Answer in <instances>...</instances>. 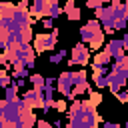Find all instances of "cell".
<instances>
[{
	"label": "cell",
	"instance_id": "obj_2",
	"mask_svg": "<svg viewBox=\"0 0 128 128\" xmlns=\"http://www.w3.org/2000/svg\"><path fill=\"white\" fill-rule=\"evenodd\" d=\"M34 22H36V20L30 16L28 8L16 6V10H14L12 18H10V32H18V30H22V28H26V26H32Z\"/></svg>",
	"mask_w": 128,
	"mask_h": 128
},
{
	"label": "cell",
	"instance_id": "obj_5",
	"mask_svg": "<svg viewBox=\"0 0 128 128\" xmlns=\"http://www.w3.org/2000/svg\"><path fill=\"white\" fill-rule=\"evenodd\" d=\"M22 100L34 110V108H42V102H44V94H42V90H36V88H32V90H26L24 94H22Z\"/></svg>",
	"mask_w": 128,
	"mask_h": 128
},
{
	"label": "cell",
	"instance_id": "obj_30",
	"mask_svg": "<svg viewBox=\"0 0 128 128\" xmlns=\"http://www.w3.org/2000/svg\"><path fill=\"white\" fill-rule=\"evenodd\" d=\"M74 6H76V4H74V0H66V4H64V8H62V12L66 14V12H68V10H72Z\"/></svg>",
	"mask_w": 128,
	"mask_h": 128
},
{
	"label": "cell",
	"instance_id": "obj_25",
	"mask_svg": "<svg viewBox=\"0 0 128 128\" xmlns=\"http://www.w3.org/2000/svg\"><path fill=\"white\" fill-rule=\"evenodd\" d=\"M40 22H42V28H44V30H52V28H54V20H52V18H48V16H46V18H42Z\"/></svg>",
	"mask_w": 128,
	"mask_h": 128
},
{
	"label": "cell",
	"instance_id": "obj_10",
	"mask_svg": "<svg viewBox=\"0 0 128 128\" xmlns=\"http://www.w3.org/2000/svg\"><path fill=\"white\" fill-rule=\"evenodd\" d=\"M8 34H10V18H0V50L6 48Z\"/></svg>",
	"mask_w": 128,
	"mask_h": 128
},
{
	"label": "cell",
	"instance_id": "obj_35",
	"mask_svg": "<svg viewBox=\"0 0 128 128\" xmlns=\"http://www.w3.org/2000/svg\"><path fill=\"white\" fill-rule=\"evenodd\" d=\"M0 72H4V68H2V66H0Z\"/></svg>",
	"mask_w": 128,
	"mask_h": 128
},
{
	"label": "cell",
	"instance_id": "obj_8",
	"mask_svg": "<svg viewBox=\"0 0 128 128\" xmlns=\"http://www.w3.org/2000/svg\"><path fill=\"white\" fill-rule=\"evenodd\" d=\"M28 12L30 16H36V18H46V8H48V0H32L28 4Z\"/></svg>",
	"mask_w": 128,
	"mask_h": 128
},
{
	"label": "cell",
	"instance_id": "obj_31",
	"mask_svg": "<svg viewBox=\"0 0 128 128\" xmlns=\"http://www.w3.org/2000/svg\"><path fill=\"white\" fill-rule=\"evenodd\" d=\"M100 124H102V128H120L118 122H104V120H102Z\"/></svg>",
	"mask_w": 128,
	"mask_h": 128
},
{
	"label": "cell",
	"instance_id": "obj_29",
	"mask_svg": "<svg viewBox=\"0 0 128 128\" xmlns=\"http://www.w3.org/2000/svg\"><path fill=\"white\" fill-rule=\"evenodd\" d=\"M34 128H52V124L46 122V120H36V126Z\"/></svg>",
	"mask_w": 128,
	"mask_h": 128
},
{
	"label": "cell",
	"instance_id": "obj_20",
	"mask_svg": "<svg viewBox=\"0 0 128 128\" xmlns=\"http://www.w3.org/2000/svg\"><path fill=\"white\" fill-rule=\"evenodd\" d=\"M92 80H94V84H96V88H106L108 86V78L106 76H102V74H92Z\"/></svg>",
	"mask_w": 128,
	"mask_h": 128
},
{
	"label": "cell",
	"instance_id": "obj_12",
	"mask_svg": "<svg viewBox=\"0 0 128 128\" xmlns=\"http://www.w3.org/2000/svg\"><path fill=\"white\" fill-rule=\"evenodd\" d=\"M86 46H88V48H92V50L102 48V46H104V32H102V30H96V32H94V36L90 38V42H88Z\"/></svg>",
	"mask_w": 128,
	"mask_h": 128
},
{
	"label": "cell",
	"instance_id": "obj_28",
	"mask_svg": "<svg viewBox=\"0 0 128 128\" xmlns=\"http://www.w3.org/2000/svg\"><path fill=\"white\" fill-rule=\"evenodd\" d=\"M12 82H14V84L18 86V90H20V88H24V86H26V82H28V80H26V78H12Z\"/></svg>",
	"mask_w": 128,
	"mask_h": 128
},
{
	"label": "cell",
	"instance_id": "obj_9",
	"mask_svg": "<svg viewBox=\"0 0 128 128\" xmlns=\"http://www.w3.org/2000/svg\"><path fill=\"white\" fill-rule=\"evenodd\" d=\"M110 62H112V58H110V54L108 52H96L94 54V58H92V70L94 68H102V66H110Z\"/></svg>",
	"mask_w": 128,
	"mask_h": 128
},
{
	"label": "cell",
	"instance_id": "obj_14",
	"mask_svg": "<svg viewBox=\"0 0 128 128\" xmlns=\"http://www.w3.org/2000/svg\"><path fill=\"white\" fill-rule=\"evenodd\" d=\"M60 14H62V6H60V4H56V2H48L46 16H48V18H52V20H56Z\"/></svg>",
	"mask_w": 128,
	"mask_h": 128
},
{
	"label": "cell",
	"instance_id": "obj_24",
	"mask_svg": "<svg viewBox=\"0 0 128 128\" xmlns=\"http://www.w3.org/2000/svg\"><path fill=\"white\" fill-rule=\"evenodd\" d=\"M0 66H2L4 70H10V58H8L4 52H0Z\"/></svg>",
	"mask_w": 128,
	"mask_h": 128
},
{
	"label": "cell",
	"instance_id": "obj_4",
	"mask_svg": "<svg viewBox=\"0 0 128 128\" xmlns=\"http://www.w3.org/2000/svg\"><path fill=\"white\" fill-rule=\"evenodd\" d=\"M54 88H56V92H60L66 100H70V92H72V70L62 72V74L56 78Z\"/></svg>",
	"mask_w": 128,
	"mask_h": 128
},
{
	"label": "cell",
	"instance_id": "obj_27",
	"mask_svg": "<svg viewBox=\"0 0 128 128\" xmlns=\"http://www.w3.org/2000/svg\"><path fill=\"white\" fill-rule=\"evenodd\" d=\"M86 6H88L90 10H96V8L104 6V4H102V0H86Z\"/></svg>",
	"mask_w": 128,
	"mask_h": 128
},
{
	"label": "cell",
	"instance_id": "obj_21",
	"mask_svg": "<svg viewBox=\"0 0 128 128\" xmlns=\"http://www.w3.org/2000/svg\"><path fill=\"white\" fill-rule=\"evenodd\" d=\"M66 18H68V20H72V22H74V20H80V18H82V10L74 6L72 10H68V12H66Z\"/></svg>",
	"mask_w": 128,
	"mask_h": 128
},
{
	"label": "cell",
	"instance_id": "obj_7",
	"mask_svg": "<svg viewBox=\"0 0 128 128\" xmlns=\"http://www.w3.org/2000/svg\"><path fill=\"white\" fill-rule=\"evenodd\" d=\"M18 116H20V122H22V128H34L36 126V112H32L30 106H24L22 110H18Z\"/></svg>",
	"mask_w": 128,
	"mask_h": 128
},
{
	"label": "cell",
	"instance_id": "obj_11",
	"mask_svg": "<svg viewBox=\"0 0 128 128\" xmlns=\"http://www.w3.org/2000/svg\"><path fill=\"white\" fill-rule=\"evenodd\" d=\"M16 10V4L10 0H0V18H12Z\"/></svg>",
	"mask_w": 128,
	"mask_h": 128
},
{
	"label": "cell",
	"instance_id": "obj_15",
	"mask_svg": "<svg viewBox=\"0 0 128 128\" xmlns=\"http://www.w3.org/2000/svg\"><path fill=\"white\" fill-rule=\"evenodd\" d=\"M30 84H32V88H36V90H42V86H44V76L42 74H28V78H26Z\"/></svg>",
	"mask_w": 128,
	"mask_h": 128
},
{
	"label": "cell",
	"instance_id": "obj_32",
	"mask_svg": "<svg viewBox=\"0 0 128 128\" xmlns=\"http://www.w3.org/2000/svg\"><path fill=\"white\" fill-rule=\"evenodd\" d=\"M52 128H62V120H54V124H52Z\"/></svg>",
	"mask_w": 128,
	"mask_h": 128
},
{
	"label": "cell",
	"instance_id": "obj_34",
	"mask_svg": "<svg viewBox=\"0 0 128 128\" xmlns=\"http://www.w3.org/2000/svg\"><path fill=\"white\" fill-rule=\"evenodd\" d=\"M0 98H2V88H0Z\"/></svg>",
	"mask_w": 128,
	"mask_h": 128
},
{
	"label": "cell",
	"instance_id": "obj_19",
	"mask_svg": "<svg viewBox=\"0 0 128 128\" xmlns=\"http://www.w3.org/2000/svg\"><path fill=\"white\" fill-rule=\"evenodd\" d=\"M20 38H22V44H30L32 38H34V34H32V26L22 28V30H20Z\"/></svg>",
	"mask_w": 128,
	"mask_h": 128
},
{
	"label": "cell",
	"instance_id": "obj_1",
	"mask_svg": "<svg viewBox=\"0 0 128 128\" xmlns=\"http://www.w3.org/2000/svg\"><path fill=\"white\" fill-rule=\"evenodd\" d=\"M58 28H52V30H48V32H42V34H36L34 36V44H32V48H34V52L36 54H40V52H52L54 48H56V42H58Z\"/></svg>",
	"mask_w": 128,
	"mask_h": 128
},
{
	"label": "cell",
	"instance_id": "obj_3",
	"mask_svg": "<svg viewBox=\"0 0 128 128\" xmlns=\"http://www.w3.org/2000/svg\"><path fill=\"white\" fill-rule=\"evenodd\" d=\"M88 62H90V48H88L84 42H78V44L72 48V54H70V58H68V66L80 64V68H84Z\"/></svg>",
	"mask_w": 128,
	"mask_h": 128
},
{
	"label": "cell",
	"instance_id": "obj_17",
	"mask_svg": "<svg viewBox=\"0 0 128 128\" xmlns=\"http://www.w3.org/2000/svg\"><path fill=\"white\" fill-rule=\"evenodd\" d=\"M66 54H68V52H66V48H60L58 52H54V54H50V58H48V62H50V64H60V62H62V60L66 58Z\"/></svg>",
	"mask_w": 128,
	"mask_h": 128
},
{
	"label": "cell",
	"instance_id": "obj_6",
	"mask_svg": "<svg viewBox=\"0 0 128 128\" xmlns=\"http://www.w3.org/2000/svg\"><path fill=\"white\" fill-rule=\"evenodd\" d=\"M104 52H108L112 60H118V58H122V56L126 54L124 44H122V40H120V38H112V40L104 46Z\"/></svg>",
	"mask_w": 128,
	"mask_h": 128
},
{
	"label": "cell",
	"instance_id": "obj_13",
	"mask_svg": "<svg viewBox=\"0 0 128 128\" xmlns=\"http://www.w3.org/2000/svg\"><path fill=\"white\" fill-rule=\"evenodd\" d=\"M2 98L4 100H8V102H12V100H16L18 98V86L12 82L10 86H6V88H2Z\"/></svg>",
	"mask_w": 128,
	"mask_h": 128
},
{
	"label": "cell",
	"instance_id": "obj_18",
	"mask_svg": "<svg viewBox=\"0 0 128 128\" xmlns=\"http://www.w3.org/2000/svg\"><path fill=\"white\" fill-rule=\"evenodd\" d=\"M84 80H88V72H86L84 68L72 72V86H74V84H80V82H84Z\"/></svg>",
	"mask_w": 128,
	"mask_h": 128
},
{
	"label": "cell",
	"instance_id": "obj_22",
	"mask_svg": "<svg viewBox=\"0 0 128 128\" xmlns=\"http://www.w3.org/2000/svg\"><path fill=\"white\" fill-rule=\"evenodd\" d=\"M88 96H90L88 102H90L92 106H98V104L102 102V94H100V92H90V90H88Z\"/></svg>",
	"mask_w": 128,
	"mask_h": 128
},
{
	"label": "cell",
	"instance_id": "obj_26",
	"mask_svg": "<svg viewBox=\"0 0 128 128\" xmlns=\"http://www.w3.org/2000/svg\"><path fill=\"white\" fill-rule=\"evenodd\" d=\"M114 96H116V98H118V102H122V104H124V102L128 100V92H126L124 88H122V90H118V92H116Z\"/></svg>",
	"mask_w": 128,
	"mask_h": 128
},
{
	"label": "cell",
	"instance_id": "obj_16",
	"mask_svg": "<svg viewBox=\"0 0 128 128\" xmlns=\"http://www.w3.org/2000/svg\"><path fill=\"white\" fill-rule=\"evenodd\" d=\"M98 30H100V28H98ZM78 32H80V42L88 44V42H90V38L94 36V32H96V30H92V28H88V26L84 24V26H82V28H80Z\"/></svg>",
	"mask_w": 128,
	"mask_h": 128
},
{
	"label": "cell",
	"instance_id": "obj_23",
	"mask_svg": "<svg viewBox=\"0 0 128 128\" xmlns=\"http://www.w3.org/2000/svg\"><path fill=\"white\" fill-rule=\"evenodd\" d=\"M54 108H56L58 112H66V108H68V102H66V98L54 100Z\"/></svg>",
	"mask_w": 128,
	"mask_h": 128
},
{
	"label": "cell",
	"instance_id": "obj_33",
	"mask_svg": "<svg viewBox=\"0 0 128 128\" xmlns=\"http://www.w3.org/2000/svg\"><path fill=\"white\" fill-rule=\"evenodd\" d=\"M102 4H110V0H102Z\"/></svg>",
	"mask_w": 128,
	"mask_h": 128
}]
</instances>
